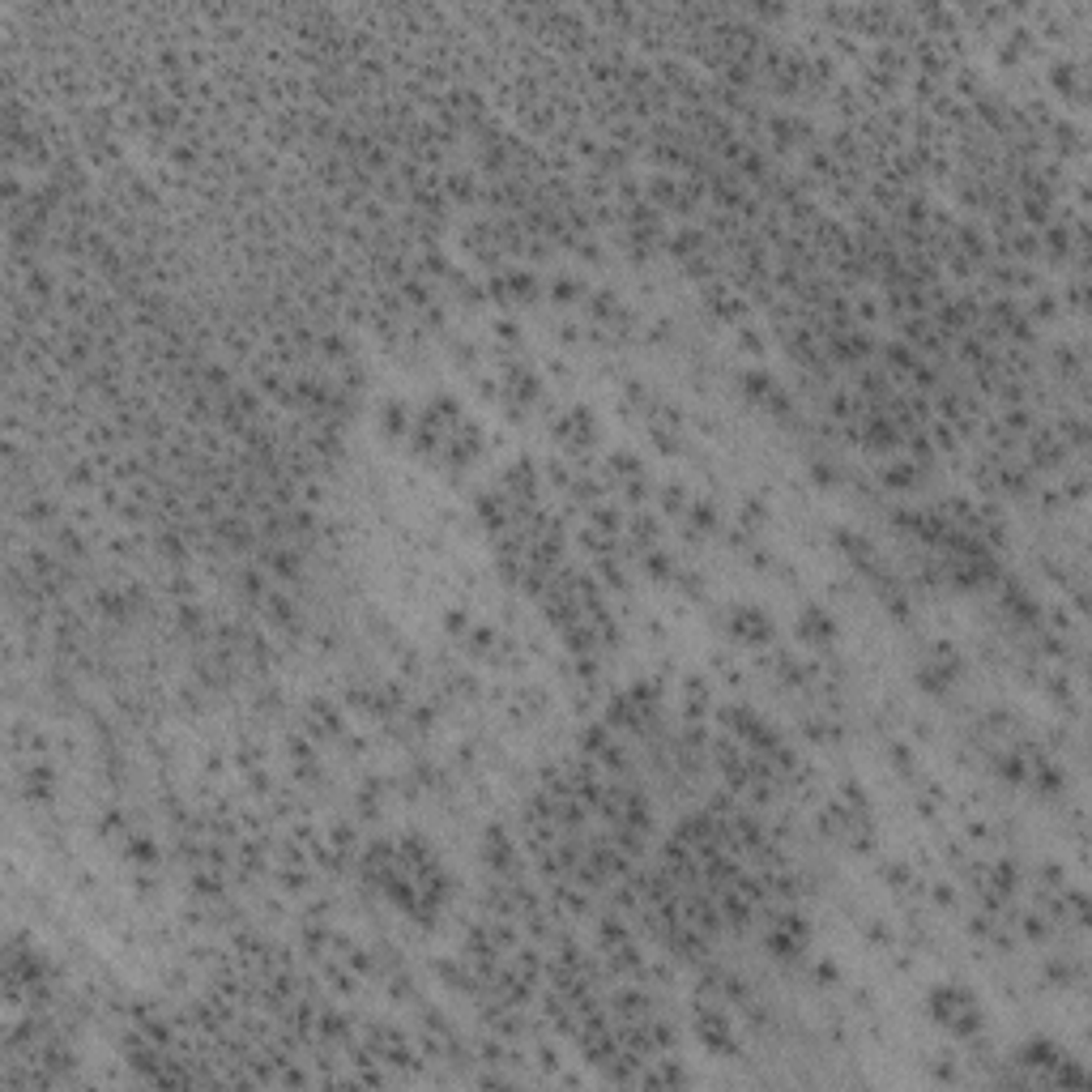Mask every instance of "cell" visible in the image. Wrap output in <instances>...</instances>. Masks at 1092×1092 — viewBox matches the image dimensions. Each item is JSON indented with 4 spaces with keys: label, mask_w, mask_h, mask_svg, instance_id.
Returning <instances> with one entry per match:
<instances>
[{
    "label": "cell",
    "mask_w": 1092,
    "mask_h": 1092,
    "mask_svg": "<svg viewBox=\"0 0 1092 1092\" xmlns=\"http://www.w3.org/2000/svg\"><path fill=\"white\" fill-rule=\"evenodd\" d=\"M926 1012L939 1028L956 1032V1037H978L982 1032V1003L973 999L969 985H935L931 999H926Z\"/></svg>",
    "instance_id": "1"
},
{
    "label": "cell",
    "mask_w": 1092,
    "mask_h": 1092,
    "mask_svg": "<svg viewBox=\"0 0 1092 1092\" xmlns=\"http://www.w3.org/2000/svg\"><path fill=\"white\" fill-rule=\"evenodd\" d=\"M725 632H730L734 640L751 644V649H756V644H768V640H772L768 615H764L760 606H747V602H738V606L725 610Z\"/></svg>",
    "instance_id": "2"
},
{
    "label": "cell",
    "mask_w": 1092,
    "mask_h": 1092,
    "mask_svg": "<svg viewBox=\"0 0 1092 1092\" xmlns=\"http://www.w3.org/2000/svg\"><path fill=\"white\" fill-rule=\"evenodd\" d=\"M768 947L785 960H794L798 952L807 947V922L798 918V913H777L768 926Z\"/></svg>",
    "instance_id": "3"
},
{
    "label": "cell",
    "mask_w": 1092,
    "mask_h": 1092,
    "mask_svg": "<svg viewBox=\"0 0 1092 1092\" xmlns=\"http://www.w3.org/2000/svg\"><path fill=\"white\" fill-rule=\"evenodd\" d=\"M696 1037H700L709 1050H718V1054H734L730 1020H725L721 1007H696Z\"/></svg>",
    "instance_id": "4"
},
{
    "label": "cell",
    "mask_w": 1092,
    "mask_h": 1092,
    "mask_svg": "<svg viewBox=\"0 0 1092 1092\" xmlns=\"http://www.w3.org/2000/svg\"><path fill=\"white\" fill-rule=\"evenodd\" d=\"M798 636L811 644V649H828V644L837 640V624H832V615L824 606H807L803 615H798Z\"/></svg>",
    "instance_id": "5"
},
{
    "label": "cell",
    "mask_w": 1092,
    "mask_h": 1092,
    "mask_svg": "<svg viewBox=\"0 0 1092 1092\" xmlns=\"http://www.w3.org/2000/svg\"><path fill=\"white\" fill-rule=\"evenodd\" d=\"M555 436L568 444V449H590L593 444V436H597V427H593V415L590 410H568V415H563L559 422H555Z\"/></svg>",
    "instance_id": "6"
},
{
    "label": "cell",
    "mask_w": 1092,
    "mask_h": 1092,
    "mask_svg": "<svg viewBox=\"0 0 1092 1092\" xmlns=\"http://www.w3.org/2000/svg\"><path fill=\"white\" fill-rule=\"evenodd\" d=\"M1016 1059L1025 1063V1067H1037V1071H1046V1084H1050V1075L1067 1063V1054L1054 1046V1041H1028V1046H1020Z\"/></svg>",
    "instance_id": "7"
},
{
    "label": "cell",
    "mask_w": 1092,
    "mask_h": 1092,
    "mask_svg": "<svg viewBox=\"0 0 1092 1092\" xmlns=\"http://www.w3.org/2000/svg\"><path fill=\"white\" fill-rule=\"evenodd\" d=\"M837 543L845 546V555H850L853 563H858V568H866V572L875 568V550H871V543H866L862 534H850V530H841V534H837Z\"/></svg>",
    "instance_id": "8"
},
{
    "label": "cell",
    "mask_w": 1092,
    "mask_h": 1092,
    "mask_svg": "<svg viewBox=\"0 0 1092 1092\" xmlns=\"http://www.w3.org/2000/svg\"><path fill=\"white\" fill-rule=\"evenodd\" d=\"M866 440L879 444V449H892V444H900V427L884 415H875L871 422H866Z\"/></svg>",
    "instance_id": "9"
},
{
    "label": "cell",
    "mask_w": 1092,
    "mask_h": 1092,
    "mask_svg": "<svg viewBox=\"0 0 1092 1092\" xmlns=\"http://www.w3.org/2000/svg\"><path fill=\"white\" fill-rule=\"evenodd\" d=\"M687 521L696 525V530H718V512H713V503H691L687 508Z\"/></svg>",
    "instance_id": "10"
},
{
    "label": "cell",
    "mask_w": 1092,
    "mask_h": 1092,
    "mask_svg": "<svg viewBox=\"0 0 1092 1092\" xmlns=\"http://www.w3.org/2000/svg\"><path fill=\"white\" fill-rule=\"evenodd\" d=\"M913 478H918V469H913V465H888V469H884V483L896 487V491L913 487Z\"/></svg>",
    "instance_id": "11"
},
{
    "label": "cell",
    "mask_w": 1092,
    "mask_h": 1092,
    "mask_svg": "<svg viewBox=\"0 0 1092 1092\" xmlns=\"http://www.w3.org/2000/svg\"><path fill=\"white\" fill-rule=\"evenodd\" d=\"M384 427H389V431H406L410 427V410L402 402H389V406H384Z\"/></svg>",
    "instance_id": "12"
},
{
    "label": "cell",
    "mask_w": 1092,
    "mask_h": 1092,
    "mask_svg": "<svg viewBox=\"0 0 1092 1092\" xmlns=\"http://www.w3.org/2000/svg\"><path fill=\"white\" fill-rule=\"evenodd\" d=\"M1025 931H1028V939H1046L1050 926H1046V918H1041V913H1028V918H1025Z\"/></svg>",
    "instance_id": "13"
}]
</instances>
